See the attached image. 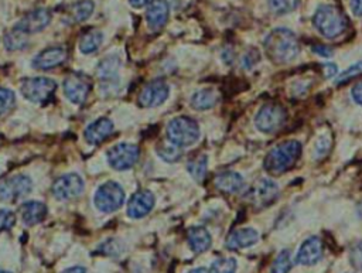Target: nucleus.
<instances>
[{
	"label": "nucleus",
	"instance_id": "obj_10",
	"mask_svg": "<svg viewBox=\"0 0 362 273\" xmlns=\"http://www.w3.org/2000/svg\"><path fill=\"white\" fill-rule=\"evenodd\" d=\"M31 190H33V183L30 177L24 174L13 176L0 183V201L15 203L28 196Z\"/></svg>",
	"mask_w": 362,
	"mask_h": 273
},
{
	"label": "nucleus",
	"instance_id": "obj_40",
	"mask_svg": "<svg viewBox=\"0 0 362 273\" xmlns=\"http://www.w3.org/2000/svg\"><path fill=\"white\" fill-rule=\"evenodd\" d=\"M154 0H129L131 6H133L135 9H142L145 6H150Z\"/></svg>",
	"mask_w": 362,
	"mask_h": 273
},
{
	"label": "nucleus",
	"instance_id": "obj_19",
	"mask_svg": "<svg viewBox=\"0 0 362 273\" xmlns=\"http://www.w3.org/2000/svg\"><path fill=\"white\" fill-rule=\"evenodd\" d=\"M258 240H259V233L254 228H239L229 233L225 245L231 251H238L255 245Z\"/></svg>",
	"mask_w": 362,
	"mask_h": 273
},
{
	"label": "nucleus",
	"instance_id": "obj_42",
	"mask_svg": "<svg viewBox=\"0 0 362 273\" xmlns=\"http://www.w3.org/2000/svg\"><path fill=\"white\" fill-rule=\"evenodd\" d=\"M63 273H87V269L83 267V266H74V267L64 270Z\"/></svg>",
	"mask_w": 362,
	"mask_h": 273
},
{
	"label": "nucleus",
	"instance_id": "obj_13",
	"mask_svg": "<svg viewBox=\"0 0 362 273\" xmlns=\"http://www.w3.org/2000/svg\"><path fill=\"white\" fill-rule=\"evenodd\" d=\"M277 194H279L277 185L272 180L263 179L252 187L248 196L251 204H254L258 208H265L277 199Z\"/></svg>",
	"mask_w": 362,
	"mask_h": 273
},
{
	"label": "nucleus",
	"instance_id": "obj_6",
	"mask_svg": "<svg viewBox=\"0 0 362 273\" xmlns=\"http://www.w3.org/2000/svg\"><path fill=\"white\" fill-rule=\"evenodd\" d=\"M125 203V191L115 181H108L102 184L94 197L95 207L105 214L117 211Z\"/></svg>",
	"mask_w": 362,
	"mask_h": 273
},
{
	"label": "nucleus",
	"instance_id": "obj_2",
	"mask_svg": "<svg viewBox=\"0 0 362 273\" xmlns=\"http://www.w3.org/2000/svg\"><path fill=\"white\" fill-rule=\"evenodd\" d=\"M302 154V144L297 140H288L273 147L265 158V169L273 176L290 170Z\"/></svg>",
	"mask_w": 362,
	"mask_h": 273
},
{
	"label": "nucleus",
	"instance_id": "obj_29",
	"mask_svg": "<svg viewBox=\"0 0 362 273\" xmlns=\"http://www.w3.org/2000/svg\"><path fill=\"white\" fill-rule=\"evenodd\" d=\"M157 154L162 158L165 162L167 163H174V162H179L183 156V151H181V147L173 144L170 140L169 143H162L158 147H157Z\"/></svg>",
	"mask_w": 362,
	"mask_h": 273
},
{
	"label": "nucleus",
	"instance_id": "obj_4",
	"mask_svg": "<svg viewBox=\"0 0 362 273\" xmlns=\"http://www.w3.org/2000/svg\"><path fill=\"white\" fill-rule=\"evenodd\" d=\"M167 138L179 147L192 146L199 139V126L188 116H177L167 125Z\"/></svg>",
	"mask_w": 362,
	"mask_h": 273
},
{
	"label": "nucleus",
	"instance_id": "obj_36",
	"mask_svg": "<svg viewBox=\"0 0 362 273\" xmlns=\"http://www.w3.org/2000/svg\"><path fill=\"white\" fill-rule=\"evenodd\" d=\"M16 224V215L10 210H0V231H9Z\"/></svg>",
	"mask_w": 362,
	"mask_h": 273
},
{
	"label": "nucleus",
	"instance_id": "obj_24",
	"mask_svg": "<svg viewBox=\"0 0 362 273\" xmlns=\"http://www.w3.org/2000/svg\"><path fill=\"white\" fill-rule=\"evenodd\" d=\"M218 101H220L218 94L214 90L207 88V90H201L192 95L191 105L197 110H207L215 106Z\"/></svg>",
	"mask_w": 362,
	"mask_h": 273
},
{
	"label": "nucleus",
	"instance_id": "obj_33",
	"mask_svg": "<svg viewBox=\"0 0 362 273\" xmlns=\"http://www.w3.org/2000/svg\"><path fill=\"white\" fill-rule=\"evenodd\" d=\"M236 272V260L233 258H221L217 259L208 273H235Z\"/></svg>",
	"mask_w": 362,
	"mask_h": 273
},
{
	"label": "nucleus",
	"instance_id": "obj_43",
	"mask_svg": "<svg viewBox=\"0 0 362 273\" xmlns=\"http://www.w3.org/2000/svg\"><path fill=\"white\" fill-rule=\"evenodd\" d=\"M326 75L330 78V76H333V75H336L337 74V67L334 65V64H327L326 65Z\"/></svg>",
	"mask_w": 362,
	"mask_h": 273
},
{
	"label": "nucleus",
	"instance_id": "obj_45",
	"mask_svg": "<svg viewBox=\"0 0 362 273\" xmlns=\"http://www.w3.org/2000/svg\"><path fill=\"white\" fill-rule=\"evenodd\" d=\"M0 273H10V272H6V270H0Z\"/></svg>",
	"mask_w": 362,
	"mask_h": 273
},
{
	"label": "nucleus",
	"instance_id": "obj_7",
	"mask_svg": "<svg viewBox=\"0 0 362 273\" xmlns=\"http://www.w3.org/2000/svg\"><path fill=\"white\" fill-rule=\"evenodd\" d=\"M288 121L286 109L277 104L263 105L255 118V124L259 131L265 133H274L285 126Z\"/></svg>",
	"mask_w": 362,
	"mask_h": 273
},
{
	"label": "nucleus",
	"instance_id": "obj_16",
	"mask_svg": "<svg viewBox=\"0 0 362 273\" xmlns=\"http://www.w3.org/2000/svg\"><path fill=\"white\" fill-rule=\"evenodd\" d=\"M323 252H324V248H323V242H321V240L317 237H311L307 241H304L303 245L300 247L296 260L299 265L311 266L321 260V258H323Z\"/></svg>",
	"mask_w": 362,
	"mask_h": 273
},
{
	"label": "nucleus",
	"instance_id": "obj_5",
	"mask_svg": "<svg viewBox=\"0 0 362 273\" xmlns=\"http://www.w3.org/2000/svg\"><path fill=\"white\" fill-rule=\"evenodd\" d=\"M57 90V83L51 78L46 76H34V78H26L20 85L22 95L33 102V104H46L51 99Z\"/></svg>",
	"mask_w": 362,
	"mask_h": 273
},
{
	"label": "nucleus",
	"instance_id": "obj_1",
	"mask_svg": "<svg viewBox=\"0 0 362 273\" xmlns=\"http://www.w3.org/2000/svg\"><path fill=\"white\" fill-rule=\"evenodd\" d=\"M265 51L270 61L283 65L292 63L299 56L300 44L293 31L288 28H276L266 37Z\"/></svg>",
	"mask_w": 362,
	"mask_h": 273
},
{
	"label": "nucleus",
	"instance_id": "obj_44",
	"mask_svg": "<svg viewBox=\"0 0 362 273\" xmlns=\"http://www.w3.org/2000/svg\"><path fill=\"white\" fill-rule=\"evenodd\" d=\"M188 273H208V270L206 267H198V269H192Z\"/></svg>",
	"mask_w": 362,
	"mask_h": 273
},
{
	"label": "nucleus",
	"instance_id": "obj_30",
	"mask_svg": "<svg viewBox=\"0 0 362 273\" xmlns=\"http://www.w3.org/2000/svg\"><path fill=\"white\" fill-rule=\"evenodd\" d=\"M92 13H94V2H91V0H83V2L74 5L72 8V19L76 23L88 20Z\"/></svg>",
	"mask_w": 362,
	"mask_h": 273
},
{
	"label": "nucleus",
	"instance_id": "obj_15",
	"mask_svg": "<svg viewBox=\"0 0 362 273\" xmlns=\"http://www.w3.org/2000/svg\"><path fill=\"white\" fill-rule=\"evenodd\" d=\"M154 196L149 190H140L135 192L128 203V215L133 220L146 217L154 207Z\"/></svg>",
	"mask_w": 362,
	"mask_h": 273
},
{
	"label": "nucleus",
	"instance_id": "obj_11",
	"mask_svg": "<svg viewBox=\"0 0 362 273\" xmlns=\"http://www.w3.org/2000/svg\"><path fill=\"white\" fill-rule=\"evenodd\" d=\"M84 190V181L75 173H68L61 176L53 184V194L54 197L60 201H68L76 199Z\"/></svg>",
	"mask_w": 362,
	"mask_h": 273
},
{
	"label": "nucleus",
	"instance_id": "obj_22",
	"mask_svg": "<svg viewBox=\"0 0 362 273\" xmlns=\"http://www.w3.org/2000/svg\"><path fill=\"white\" fill-rule=\"evenodd\" d=\"M214 184L225 194H235L244 188V179L235 172H224L214 177Z\"/></svg>",
	"mask_w": 362,
	"mask_h": 273
},
{
	"label": "nucleus",
	"instance_id": "obj_28",
	"mask_svg": "<svg viewBox=\"0 0 362 273\" xmlns=\"http://www.w3.org/2000/svg\"><path fill=\"white\" fill-rule=\"evenodd\" d=\"M28 44L27 40V34L20 31L19 28H13L10 30L6 35H5V47L9 51H15V50H23L26 46Z\"/></svg>",
	"mask_w": 362,
	"mask_h": 273
},
{
	"label": "nucleus",
	"instance_id": "obj_9",
	"mask_svg": "<svg viewBox=\"0 0 362 273\" xmlns=\"http://www.w3.org/2000/svg\"><path fill=\"white\" fill-rule=\"evenodd\" d=\"M140 150L136 144L119 143L110 147L106 153L108 163L115 170H128L136 165L139 160Z\"/></svg>",
	"mask_w": 362,
	"mask_h": 273
},
{
	"label": "nucleus",
	"instance_id": "obj_39",
	"mask_svg": "<svg viewBox=\"0 0 362 273\" xmlns=\"http://www.w3.org/2000/svg\"><path fill=\"white\" fill-rule=\"evenodd\" d=\"M352 98L356 104L362 105V83H358L354 88H352Z\"/></svg>",
	"mask_w": 362,
	"mask_h": 273
},
{
	"label": "nucleus",
	"instance_id": "obj_18",
	"mask_svg": "<svg viewBox=\"0 0 362 273\" xmlns=\"http://www.w3.org/2000/svg\"><path fill=\"white\" fill-rule=\"evenodd\" d=\"M170 16V6L166 0H154L146 12V22L150 30L163 28Z\"/></svg>",
	"mask_w": 362,
	"mask_h": 273
},
{
	"label": "nucleus",
	"instance_id": "obj_12",
	"mask_svg": "<svg viewBox=\"0 0 362 273\" xmlns=\"http://www.w3.org/2000/svg\"><path fill=\"white\" fill-rule=\"evenodd\" d=\"M170 94L169 85L163 80H154L145 85L139 94V104L143 108H153L167 101Z\"/></svg>",
	"mask_w": 362,
	"mask_h": 273
},
{
	"label": "nucleus",
	"instance_id": "obj_35",
	"mask_svg": "<svg viewBox=\"0 0 362 273\" xmlns=\"http://www.w3.org/2000/svg\"><path fill=\"white\" fill-rule=\"evenodd\" d=\"M15 105V94L9 90L0 88V116L8 113Z\"/></svg>",
	"mask_w": 362,
	"mask_h": 273
},
{
	"label": "nucleus",
	"instance_id": "obj_37",
	"mask_svg": "<svg viewBox=\"0 0 362 273\" xmlns=\"http://www.w3.org/2000/svg\"><path fill=\"white\" fill-rule=\"evenodd\" d=\"M349 260L356 270H362V241H359L352 247L349 254Z\"/></svg>",
	"mask_w": 362,
	"mask_h": 273
},
{
	"label": "nucleus",
	"instance_id": "obj_21",
	"mask_svg": "<svg viewBox=\"0 0 362 273\" xmlns=\"http://www.w3.org/2000/svg\"><path fill=\"white\" fill-rule=\"evenodd\" d=\"M187 241L192 252L203 254L210 249L211 247V235L210 232L203 226H192L187 232Z\"/></svg>",
	"mask_w": 362,
	"mask_h": 273
},
{
	"label": "nucleus",
	"instance_id": "obj_31",
	"mask_svg": "<svg viewBox=\"0 0 362 273\" xmlns=\"http://www.w3.org/2000/svg\"><path fill=\"white\" fill-rule=\"evenodd\" d=\"M292 265H293L292 254L288 249H285V251H281L277 255V258L274 259L270 273H289V270L292 269Z\"/></svg>",
	"mask_w": 362,
	"mask_h": 273
},
{
	"label": "nucleus",
	"instance_id": "obj_14",
	"mask_svg": "<svg viewBox=\"0 0 362 273\" xmlns=\"http://www.w3.org/2000/svg\"><path fill=\"white\" fill-rule=\"evenodd\" d=\"M51 22V13L47 9H35L27 13L15 27L26 34H34L44 30Z\"/></svg>",
	"mask_w": 362,
	"mask_h": 273
},
{
	"label": "nucleus",
	"instance_id": "obj_38",
	"mask_svg": "<svg viewBox=\"0 0 362 273\" xmlns=\"http://www.w3.org/2000/svg\"><path fill=\"white\" fill-rule=\"evenodd\" d=\"M313 51H314L315 54L321 56V57H327V58L333 56V51H331L329 47H326V46H314V47H313Z\"/></svg>",
	"mask_w": 362,
	"mask_h": 273
},
{
	"label": "nucleus",
	"instance_id": "obj_20",
	"mask_svg": "<svg viewBox=\"0 0 362 273\" xmlns=\"http://www.w3.org/2000/svg\"><path fill=\"white\" fill-rule=\"evenodd\" d=\"M113 124L109 118H99L91 125H88V128L84 132V138L90 144L97 146L105 142L113 133Z\"/></svg>",
	"mask_w": 362,
	"mask_h": 273
},
{
	"label": "nucleus",
	"instance_id": "obj_17",
	"mask_svg": "<svg viewBox=\"0 0 362 273\" xmlns=\"http://www.w3.org/2000/svg\"><path fill=\"white\" fill-rule=\"evenodd\" d=\"M67 60V50L64 47H50L38 53L33 60V67L37 69H51L61 65Z\"/></svg>",
	"mask_w": 362,
	"mask_h": 273
},
{
	"label": "nucleus",
	"instance_id": "obj_25",
	"mask_svg": "<svg viewBox=\"0 0 362 273\" xmlns=\"http://www.w3.org/2000/svg\"><path fill=\"white\" fill-rule=\"evenodd\" d=\"M104 42V34L99 30H88L83 37L79 38V50L83 54H92L95 53Z\"/></svg>",
	"mask_w": 362,
	"mask_h": 273
},
{
	"label": "nucleus",
	"instance_id": "obj_34",
	"mask_svg": "<svg viewBox=\"0 0 362 273\" xmlns=\"http://www.w3.org/2000/svg\"><path fill=\"white\" fill-rule=\"evenodd\" d=\"M361 75H362V63H358V64H355V65L349 67L348 69L343 71V72L338 75V78L336 80V85H337V87H338V85H344V84L349 83L351 80H354V78L361 76Z\"/></svg>",
	"mask_w": 362,
	"mask_h": 273
},
{
	"label": "nucleus",
	"instance_id": "obj_32",
	"mask_svg": "<svg viewBox=\"0 0 362 273\" xmlns=\"http://www.w3.org/2000/svg\"><path fill=\"white\" fill-rule=\"evenodd\" d=\"M272 12L277 15H286L293 12L299 6V0H268Z\"/></svg>",
	"mask_w": 362,
	"mask_h": 273
},
{
	"label": "nucleus",
	"instance_id": "obj_26",
	"mask_svg": "<svg viewBox=\"0 0 362 273\" xmlns=\"http://www.w3.org/2000/svg\"><path fill=\"white\" fill-rule=\"evenodd\" d=\"M120 65H122V63H120V58L117 56L105 57L98 64V68H97L101 80H104V81L115 80V78L117 76V71H119Z\"/></svg>",
	"mask_w": 362,
	"mask_h": 273
},
{
	"label": "nucleus",
	"instance_id": "obj_3",
	"mask_svg": "<svg viewBox=\"0 0 362 273\" xmlns=\"http://www.w3.org/2000/svg\"><path fill=\"white\" fill-rule=\"evenodd\" d=\"M313 23L315 28L327 38H336L341 35L348 27L345 15L331 5L320 6L313 17Z\"/></svg>",
	"mask_w": 362,
	"mask_h": 273
},
{
	"label": "nucleus",
	"instance_id": "obj_8",
	"mask_svg": "<svg viewBox=\"0 0 362 273\" xmlns=\"http://www.w3.org/2000/svg\"><path fill=\"white\" fill-rule=\"evenodd\" d=\"M63 88L69 102L75 105H81L87 101L92 88V83L88 75L83 72H72L64 80Z\"/></svg>",
	"mask_w": 362,
	"mask_h": 273
},
{
	"label": "nucleus",
	"instance_id": "obj_41",
	"mask_svg": "<svg viewBox=\"0 0 362 273\" xmlns=\"http://www.w3.org/2000/svg\"><path fill=\"white\" fill-rule=\"evenodd\" d=\"M351 8L356 16H362V0H351Z\"/></svg>",
	"mask_w": 362,
	"mask_h": 273
},
{
	"label": "nucleus",
	"instance_id": "obj_23",
	"mask_svg": "<svg viewBox=\"0 0 362 273\" xmlns=\"http://www.w3.org/2000/svg\"><path fill=\"white\" fill-rule=\"evenodd\" d=\"M46 215H47V207L46 204L40 201H28L20 207V217L23 222L28 226L42 222L46 218Z\"/></svg>",
	"mask_w": 362,
	"mask_h": 273
},
{
	"label": "nucleus",
	"instance_id": "obj_27",
	"mask_svg": "<svg viewBox=\"0 0 362 273\" xmlns=\"http://www.w3.org/2000/svg\"><path fill=\"white\" fill-rule=\"evenodd\" d=\"M207 167H208V162H207V156L206 154H198L195 156L194 159H191L187 165V170L191 174V177L201 183L206 176H207Z\"/></svg>",
	"mask_w": 362,
	"mask_h": 273
}]
</instances>
